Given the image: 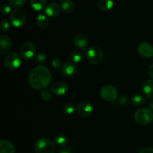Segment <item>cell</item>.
Listing matches in <instances>:
<instances>
[{"label": "cell", "mask_w": 153, "mask_h": 153, "mask_svg": "<svg viewBox=\"0 0 153 153\" xmlns=\"http://www.w3.org/2000/svg\"><path fill=\"white\" fill-rule=\"evenodd\" d=\"M149 108L153 111V98L151 99V100L149 101Z\"/></svg>", "instance_id": "obj_35"}, {"label": "cell", "mask_w": 153, "mask_h": 153, "mask_svg": "<svg viewBox=\"0 0 153 153\" xmlns=\"http://www.w3.org/2000/svg\"><path fill=\"white\" fill-rule=\"evenodd\" d=\"M54 143L56 145H58V146H60L62 147V146H64L67 145V138L64 134H58L54 138Z\"/></svg>", "instance_id": "obj_24"}, {"label": "cell", "mask_w": 153, "mask_h": 153, "mask_svg": "<svg viewBox=\"0 0 153 153\" xmlns=\"http://www.w3.org/2000/svg\"><path fill=\"white\" fill-rule=\"evenodd\" d=\"M46 2L47 0H30L31 7L37 11H40L46 7Z\"/></svg>", "instance_id": "obj_20"}, {"label": "cell", "mask_w": 153, "mask_h": 153, "mask_svg": "<svg viewBox=\"0 0 153 153\" xmlns=\"http://www.w3.org/2000/svg\"><path fill=\"white\" fill-rule=\"evenodd\" d=\"M114 1L113 0H99L97 2V6L99 9L102 11H108L111 10L114 7Z\"/></svg>", "instance_id": "obj_18"}, {"label": "cell", "mask_w": 153, "mask_h": 153, "mask_svg": "<svg viewBox=\"0 0 153 153\" xmlns=\"http://www.w3.org/2000/svg\"><path fill=\"white\" fill-rule=\"evenodd\" d=\"M12 40L7 35H1L0 37V54L1 55H7L10 52L12 48Z\"/></svg>", "instance_id": "obj_12"}, {"label": "cell", "mask_w": 153, "mask_h": 153, "mask_svg": "<svg viewBox=\"0 0 153 153\" xmlns=\"http://www.w3.org/2000/svg\"><path fill=\"white\" fill-rule=\"evenodd\" d=\"M137 52L145 58H152L153 56V46L150 43L143 42L141 43L137 47Z\"/></svg>", "instance_id": "obj_13"}, {"label": "cell", "mask_w": 153, "mask_h": 153, "mask_svg": "<svg viewBox=\"0 0 153 153\" xmlns=\"http://www.w3.org/2000/svg\"><path fill=\"white\" fill-rule=\"evenodd\" d=\"M10 22L16 28H20L26 22V16L22 10H14L10 13Z\"/></svg>", "instance_id": "obj_8"}, {"label": "cell", "mask_w": 153, "mask_h": 153, "mask_svg": "<svg viewBox=\"0 0 153 153\" xmlns=\"http://www.w3.org/2000/svg\"><path fill=\"white\" fill-rule=\"evenodd\" d=\"M61 8L65 13H73L76 8V5L73 0H63L61 2Z\"/></svg>", "instance_id": "obj_19"}, {"label": "cell", "mask_w": 153, "mask_h": 153, "mask_svg": "<svg viewBox=\"0 0 153 153\" xmlns=\"http://www.w3.org/2000/svg\"><path fill=\"white\" fill-rule=\"evenodd\" d=\"M131 102L134 106H141L145 103V98L140 94H135L131 97Z\"/></svg>", "instance_id": "obj_23"}, {"label": "cell", "mask_w": 153, "mask_h": 153, "mask_svg": "<svg viewBox=\"0 0 153 153\" xmlns=\"http://www.w3.org/2000/svg\"><path fill=\"white\" fill-rule=\"evenodd\" d=\"M4 61L6 67L12 70H17L22 64L20 56L15 52H10L6 55Z\"/></svg>", "instance_id": "obj_6"}, {"label": "cell", "mask_w": 153, "mask_h": 153, "mask_svg": "<svg viewBox=\"0 0 153 153\" xmlns=\"http://www.w3.org/2000/svg\"><path fill=\"white\" fill-rule=\"evenodd\" d=\"M10 22H9L7 19L3 18V19L1 20V22H0V28H1V31H2V32L7 31V30L10 28Z\"/></svg>", "instance_id": "obj_29"}, {"label": "cell", "mask_w": 153, "mask_h": 153, "mask_svg": "<svg viewBox=\"0 0 153 153\" xmlns=\"http://www.w3.org/2000/svg\"><path fill=\"white\" fill-rule=\"evenodd\" d=\"M0 10H1V14L7 15L8 14V13H11V7H10V6L8 5L7 4H1Z\"/></svg>", "instance_id": "obj_31"}, {"label": "cell", "mask_w": 153, "mask_h": 153, "mask_svg": "<svg viewBox=\"0 0 153 153\" xmlns=\"http://www.w3.org/2000/svg\"><path fill=\"white\" fill-rule=\"evenodd\" d=\"M78 67L73 61H67L63 64L61 67V73L65 77L72 78L77 73Z\"/></svg>", "instance_id": "obj_11"}, {"label": "cell", "mask_w": 153, "mask_h": 153, "mask_svg": "<svg viewBox=\"0 0 153 153\" xmlns=\"http://www.w3.org/2000/svg\"><path fill=\"white\" fill-rule=\"evenodd\" d=\"M0 153H15L16 149L11 142L6 140H1L0 141Z\"/></svg>", "instance_id": "obj_17"}, {"label": "cell", "mask_w": 153, "mask_h": 153, "mask_svg": "<svg viewBox=\"0 0 153 153\" xmlns=\"http://www.w3.org/2000/svg\"><path fill=\"white\" fill-rule=\"evenodd\" d=\"M55 146L52 140L47 138H40L34 144L35 153H54Z\"/></svg>", "instance_id": "obj_4"}, {"label": "cell", "mask_w": 153, "mask_h": 153, "mask_svg": "<svg viewBox=\"0 0 153 153\" xmlns=\"http://www.w3.org/2000/svg\"><path fill=\"white\" fill-rule=\"evenodd\" d=\"M8 2L13 7L19 8L25 5L26 0H8Z\"/></svg>", "instance_id": "obj_27"}, {"label": "cell", "mask_w": 153, "mask_h": 153, "mask_svg": "<svg viewBox=\"0 0 153 153\" xmlns=\"http://www.w3.org/2000/svg\"><path fill=\"white\" fill-rule=\"evenodd\" d=\"M85 58L87 61L94 65L101 64L104 58L102 49L97 46H91L85 52Z\"/></svg>", "instance_id": "obj_2"}, {"label": "cell", "mask_w": 153, "mask_h": 153, "mask_svg": "<svg viewBox=\"0 0 153 153\" xmlns=\"http://www.w3.org/2000/svg\"><path fill=\"white\" fill-rule=\"evenodd\" d=\"M1 1H2V0H1Z\"/></svg>", "instance_id": "obj_36"}, {"label": "cell", "mask_w": 153, "mask_h": 153, "mask_svg": "<svg viewBox=\"0 0 153 153\" xmlns=\"http://www.w3.org/2000/svg\"><path fill=\"white\" fill-rule=\"evenodd\" d=\"M51 65L55 69H60L63 66L61 64V61L58 57H55L51 60Z\"/></svg>", "instance_id": "obj_30"}, {"label": "cell", "mask_w": 153, "mask_h": 153, "mask_svg": "<svg viewBox=\"0 0 153 153\" xmlns=\"http://www.w3.org/2000/svg\"><path fill=\"white\" fill-rule=\"evenodd\" d=\"M51 92L55 96H64L69 91V86L64 82H56L51 86Z\"/></svg>", "instance_id": "obj_10"}, {"label": "cell", "mask_w": 153, "mask_h": 153, "mask_svg": "<svg viewBox=\"0 0 153 153\" xmlns=\"http://www.w3.org/2000/svg\"><path fill=\"white\" fill-rule=\"evenodd\" d=\"M148 74L153 79V63L148 68Z\"/></svg>", "instance_id": "obj_34"}, {"label": "cell", "mask_w": 153, "mask_h": 153, "mask_svg": "<svg viewBox=\"0 0 153 153\" xmlns=\"http://www.w3.org/2000/svg\"><path fill=\"white\" fill-rule=\"evenodd\" d=\"M61 12V7L56 2H51L46 6V13L49 17H56Z\"/></svg>", "instance_id": "obj_15"}, {"label": "cell", "mask_w": 153, "mask_h": 153, "mask_svg": "<svg viewBox=\"0 0 153 153\" xmlns=\"http://www.w3.org/2000/svg\"><path fill=\"white\" fill-rule=\"evenodd\" d=\"M52 81V74L45 66H37L33 69L28 76V83L34 90L46 89Z\"/></svg>", "instance_id": "obj_1"}, {"label": "cell", "mask_w": 153, "mask_h": 153, "mask_svg": "<svg viewBox=\"0 0 153 153\" xmlns=\"http://www.w3.org/2000/svg\"><path fill=\"white\" fill-rule=\"evenodd\" d=\"M36 53V46L34 43L31 41L25 42L22 44L19 49V54L21 58L25 60H30L34 58Z\"/></svg>", "instance_id": "obj_5"}, {"label": "cell", "mask_w": 153, "mask_h": 153, "mask_svg": "<svg viewBox=\"0 0 153 153\" xmlns=\"http://www.w3.org/2000/svg\"><path fill=\"white\" fill-rule=\"evenodd\" d=\"M73 43L76 47L78 49H84L88 47V39L84 34L79 33L75 35L73 38Z\"/></svg>", "instance_id": "obj_14"}, {"label": "cell", "mask_w": 153, "mask_h": 153, "mask_svg": "<svg viewBox=\"0 0 153 153\" xmlns=\"http://www.w3.org/2000/svg\"><path fill=\"white\" fill-rule=\"evenodd\" d=\"M76 112L81 117H88L94 112V106L89 102L82 101L76 106Z\"/></svg>", "instance_id": "obj_9"}, {"label": "cell", "mask_w": 153, "mask_h": 153, "mask_svg": "<svg viewBox=\"0 0 153 153\" xmlns=\"http://www.w3.org/2000/svg\"><path fill=\"white\" fill-rule=\"evenodd\" d=\"M85 55H84L83 52L80 50V49H76V50L72 51L70 55V58L73 62L79 63L84 59V57Z\"/></svg>", "instance_id": "obj_21"}, {"label": "cell", "mask_w": 153, "mask_h": 153, "mask_svg": "<svg viewBox=\"0 0 153 153\" xmlns=\"http://www.w3.org/2000/svg\"><path fill=\"white\" fill-rule=\"evenodd\" d=\"M36 22H37V25L41 28H46V27H48V25H49V19H48L47 16L45 14H43V13H40V14L37 16Z\"/></svg>", "instance_id": "obj_22"}, {"label": "cell", "mask_w": 153, "mask_h": 153, "mask_svg": "<svg viewBox=\"0 0 153 153\" xmlns=\"http://www.w3.org/2000/svg\"><path fill=\"white\" fill-rule=\"evenodd\" d=\"M40 97L42 98V100L45 102H49L52 100V93L51 92V91H49L48 89H44L43 91H41L40 93Z\"/></svg>", "instance_id": "obj_26"}, {"label": "cell", "mask_w": 153, "mask_h": 153, "mask_svg": "<svg viewBox=\"0 0 153 153\" xmlns=\"http://www.w3.org/2000/svg\"><path fill=\"white\" fill-rule=\"evenodd\" d=\"M47 60V55L44 52H39L34 56V62L37 64H43Z\"/></svg>", "instance_id": "obj_25"}, {"label": "cell", "mask_w": 153, "mask_h": 153, "mask_svg": "<svg viewBox=\"0 0 153 153\" xmlns=\"http://www.w3.org/2000/svg\"><path fill=\"white\" fill-rule=\"evenodd\" d=\"M58 153H72V150L69 146H64L61 147V149H59V152Z\"/></svg>", "instance_id": "obj_32"}, {"label": "cell", "mask_w": 153, "mask_h": 153, "mask_svg": "<svg viewBox=\"0 0 153 153\" xmlns=\"http://www.w3.org/2000/svg\"><path fill=\"white\" fill-rule=\"evenodd\" d=\"M142 91L145 97L149 99L153 98V80L147 79L142 85Z\"/></svg>", "instance_id": "obj_16"}, {"label": "cell", "mask_w": 153, "mask_h": 153, "mask_svg": "<svg viewBox=\"0 0 153 153\" xmlns=\"http://www.w3.org/2000/svg\"><path fill=\"white\" fill-rule=\"evenodd\" d=\"M134 120L140 125H149L153 121V111L146 108L138 109L134 114Z\"/></svg>", "instance_id": "obj_3"}, {"label": "cell", "mask_w": 153, "mask_h": 153, "mask_svg": "<svg viewBox=\"0 0 153 153\" xmlns=\"http://www.w3.org/2000/svg\"><path fill=\"white\" fill-rule=\"evenodd\" d=\"M102 98L108 102L116 101L118 97V93L116 88L111 85H106L100 90Z\"/></svg>", "instance_id": "obj_7"}, {"label": "cell", "mask_w": 153, "mask_h": 153, "mask_svg": "<svg viewBox=\"0 0 153 153\" xmlns=\"http://www.w3.org/2000/svg\"><path fill=\"white\" fill-rule=\"evenodd\" d=\"M76 111V107L72 103H67L64 106V111L67 114H73Z\"/></svg>", "instance_id": "obj_28"}, {"label": "cell", "mask_w": 153, "mask_h": 153, "mask_svg": "<svg viewBox=\"0 0 153 153\" xmlns=\"http://www.w3.org/2000/svg\"><path fill=\"white\" fill-rule=\"evenodd\" d=\"M139 153H153V148L145 147L140 149Z\"/></svg>", "instance_id": "obj_33"}]
</instances>
